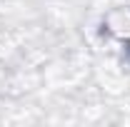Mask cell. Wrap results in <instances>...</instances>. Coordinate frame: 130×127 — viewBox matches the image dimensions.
<instances>
[{"label": "cell", "mask_w": 130, "mask_h": 127, "mask_svg": "<svg viewBox=\"0 0 130 127\" xmlns=\"http://www.w3.org/2000/svg\"><path fill=\"white\" fill-rule=\"evenodd\" d=\"M108 32L118 37V40H123V43H130V10H118L113 15L108 17Z\"/></svg>", "instance_id": "cell-1"}]
</instances>
